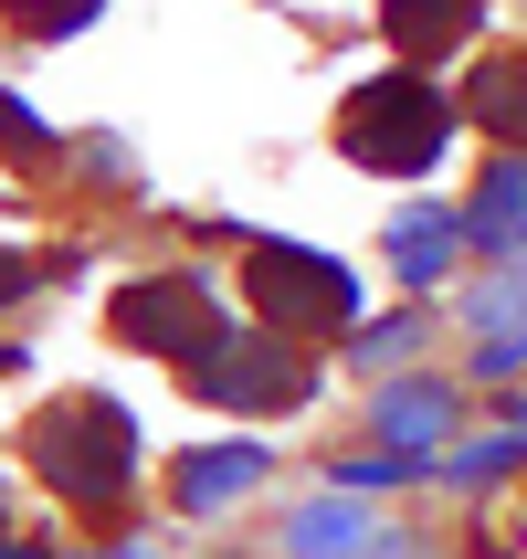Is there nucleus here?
<instances>
[{
  "instance_id": "obj_1",
  "label": "nucleus",
  "mask_w": 527,
  "mask_h": 559,
  "mask_svg": "<svg viewBox=\"0 0 527 559\" xmlns=\"http://www.w3.org/2000/svg\"><path fill=\"white\" fill-rule=\"evenodd\" d=\"M338 148L380 180H422L443 148H454V106L433 95V74H380L338 106Z\"/></svg>"
},
{
  "instance_id": "obj_2",
  "label": "nucleus",
  "mask_w": 527,
  "mask_h": 559,
  "mask_svg": "<svg viewBox=\"0 0 527 559\" xmlns=\"http://www.w3.org/2000/svg\"><path fill=\"white\" fill-rule=\"evenodd\" d=\"M32 475L53 486V497L74 507H117L127 475H137V423H127L117 402H53L43 423H32Z\"/></svg>"
},
{
  "instance_id": "obj_3",
  "label": "nucleus",
  "mask_w": 527,
  "mask_h": 559,
  "mask_svg": "<svg viewBox=\"0 0 527 559\" xmlns=\"http://www.w3.org/2000/svg\"><path fill=\"white\" fill-rule=\"evenodd\" d=\"M243 296L285 338H348V317H359V275H348L338 253H316V243H285V233L243 253Z\"/></svg>"
},
{
  "instance_id": "obj_4",
  "label": "nucleus",
  "mask_w": 527,
  "mask_h": 559,
  "mask_svg": "<svg viewBox=\"0 0 527 559\" xmlns=\"http://www.w3.org/2000/svg\"><path fill=\"white\" fill-rule=\"evenodd\" d=\"M190 380H201V402H221V412H296L316 391V359L285 338V328H232L212 359H190Z\"/></svg>"
},
{
  "instance_id": "obj_5",
  "label": "nucleus",
  "mask_w": 527,
  "mask_h": 559,
  "mask_svg": "<svg viewBox=\"0 0 527 559\" xmlns=\"http://www.w3.org/2000/svg\"><path fill=\"white\" fill-rule=\"evenodd\" d=\"M117 338L127 348H158V359H212L232 328L212 317V296H201L190 275H148V285L117 296Z\"/></svg>"
},
{
  "instance_id": "obj_6",
  "label": "nucleus",
  "mask_w": 527,
  "mask_h": 559,
  "mask_svg": "<svg viewBox=\"0 0 527 559\" xmlns=\"http://www.w3.org/2000/svg\"><path fill=\"white\" fill-rule=\"evenodd\" d=\"M370 433L391 443V454H433V443L454 433V391H443V380H391L370 402Z\"/></svg>"
},
{
  "instance_id": "obj_7",
  "label": "nucleus",
  "mask_w": 527,
  "mask_h": 559,
  "mask_svg": "<svg viewBox=\"0 0 527 559\" xmlns=\"http://www.w3.org/2000/svg\"><path fill=\"white\" fill-rule=\"evenodd\" d=\"M465 243L475 253H527V158H496V169H486V190H475L465 201Z\"/></svg>"
},
{
  "instance_id": "obj_8",
  "label": "nucleus",
  "mask_w": 527,
  "mask_h": 559,
  "mask_svg": "<svg viewBox=\"0 0 527 559\" xmlns=\"http://www.w3.org/2000/svg\"><path fill=\"white\" fill-rule=\"evenodd\" d=\"M454 253H465V212L411 201V212L391 222V275H402V285H443V275H454Z\"/></svg>"
},
{
  "instance_id": "obj_9",
  "label": "nucleus",
  "mask_w": 527,
  "mask_h": 559,
  "mask_svg": "<svg viewBox=\"0 0 527 559\" xmlns=\"http://www.w3.org/2000/svg\"><path fill=\"white\" fill-rule=\"evenodd\" d=\"M285 549H296V559H411L402 538H380V528H370V518H359V507H348V497L307 507V518L285 528Z\"/></svg>"
},
{
  "instance_id": "obj_10",
  "label": "nucleus",
  "mask_w": 527,
  "mask_h": 559,
  "mask_svg": "<svg viewBox=\"0 0 527 559\" xmlns=\"http://www.w3.org/2000/svg\"><path fill=\"white\" fill-rule=\"evenodd\" d=\"M486 22V0H380V32L402 43L411 63H433V53H454L465 32Z\"/></svg>"
},
{
  "instance_id": "obj_11",
  "label": "nucleus",
  "mask_w": 527,
  "mask_h": 559,
  "mask_svg": "<svg viewBox=\"0 0 527 559\" xmlns=\"http://www.w3.org/2000/svg\"><path fill=\"white\" fill-rule=\"evenodd\" d=\"M243 486H264V443H212V454H180V507H232Z\"/></svg>"
},
{
  "instance_id": "obj_12",
  "label": "nucleus",
  "mask_w": 527,
  "mask_h": 559,
  "mask_svg": "<svg viewBox=\"0 0 527 559\" xmlns=\"http://www.w3.org/2000/svg\"><path fill=\"white\" fill-rule=\"evenodd\" d=\"M475 117L496 127L506 148H527V53H506V63H486V74H475V95H465Z\"/></svg>"
},
{
  "instance_id": "obj_13",
  "label": "nucleus",
  "mask_w": 527,
  "mask_h": 559,
  "mask_svg": "<svg viewBox=\"0 0 527 559\" xmlns=\"http://www.w3.org/2000/svg\"><path fill=\"white\" fill-rule=\"evenodd\" d=\"M475 328H527V253H506V264H496V275H486V285H475Z\"/></svg>"
},
{
  "instance_id": "obj_14",
  "label": "nucleus",
  "mask_w": 527,
  "mask_h": 559,
  "mask_svg": "<svg viewBox=\"0 0 527 559\" xmlns=\"http://www.w3.org/2000/svg\"><path fill=\"white\" fill-rule=\"evenodd\" d=\"M411 338H422V317H391V328H359V338H348V359H359V370H380V359H402Z\"/></svg>"
},
{
  "instance_id": "obj_15",
  "label": "nucleus",
  "mask_w": 527,
  "mask_h": 559,
  "mask_svg": "<svg viewBox=\"0 0 527 559\" xmlns=\"http://www.w3.org/2000/svg\"><path fill=\"white\" fill-rule=\"evenodd\" d=\"M95 11H106V0H43V11H32V32H74V22H95Z\"/></svg>"
},
{
  "instance_id": "obj_16",
  "label": "nucleus",
  "mask_w": 527,
  "mask_h": 559,
  "mask_svg": "<svg viewBox=\"0 0 527 559\" xmlns=\"http://www.w3.org/2000/svg\"><path fill=\"white\" fill-rule=\"evenodd\" d=\"M0 559H43V549H22V538H11V549H0Z\"/></svg>"
}]
</instances>
